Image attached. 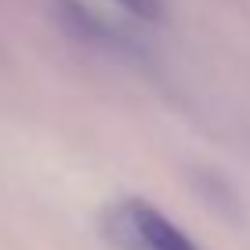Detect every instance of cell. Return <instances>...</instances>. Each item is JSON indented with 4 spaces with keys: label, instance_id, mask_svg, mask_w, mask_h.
<instances>
[{
    "label": "cell",
    "instance_id": "cell-2",
    "mask_svg": "<svg viewBox=\"0 0 250 250\" xmlns=\"http://www.w3.org/2000/svg\"><path fill=\"white\" fill-rule=\"evenodd\" d=\"M116 4L124 7L127 15L142 19V22H156L160 19V0H116Z\"/></svg>",
    "mask_w": 250,
    "mask_h": 250
},
{
    "label": "cell",
    "instance_id": "cell-1",
    "mask_svg": "<svg viewBox=\"0 0 250 250\" xmlns=\"http://www.w3.org/2000/svg\"><path fill=\"white\" fill-rule=\"evenodd\" d=\"M109 243L116 250H200L170 218L145 200H120L102 218Z\"/></svg>",
    "mask_w": 250,
    "mask_h": 250
}]
</instances>
